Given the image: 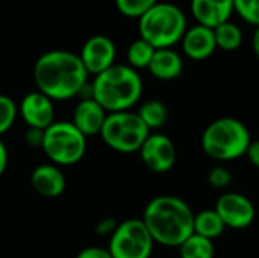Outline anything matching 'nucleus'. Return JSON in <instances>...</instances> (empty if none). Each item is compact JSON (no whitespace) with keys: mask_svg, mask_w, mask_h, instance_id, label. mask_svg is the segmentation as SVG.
<instances>
[{"mask_svg":"<svg viewBox=\"0 0 259 258\" xmlns=\"http://www.w3.org/2000/svg\"><path fill=\"white\" fill-rule=\"evenodd\" d=\"M214 30V38L217 49L226 50V52H234L241 47L243 44V32L240 26H237L234 21H225L219 24Z\"/></svg>","mask_w":259,"mask_h":258,"instance_id":"obj_19","label":"nucleus"},{"mask_svg":"<svg viewBox=\"0 0 259 258\" xmlns=\"http://www.w3.org/2000/svg\"><path fill=\"white\" fill-rule=\"evenodd\" d=\"M181 43L185 56H188L193 61H205L211 58L212 53L217 50L214 30L202 24L188 27Z\"/></svg>","mask_w":259,"mask_h":258,"instance_id":"obj_13","label":"nucleus"},{"mask_svg":"<svg viewBox=\"0 0 259 258\" xmlns=\"http://www.w3.org/2000/svg\"><path fill=\"white\" fill-rule=\"evenodd\" d=\"M155 50L156 49L150 46L147 41H144L143 38L132 41L127 49V65L132 67L134 70L147 68L153 58Z\"/></svg>","mask_w":259,"mask_h":258,"instance_id":"obj_22","label":"nucleus"},{"mask_svg":"<svg viewBox=\"0 0 259 258\" xmlns=\"http://www.w3.org/2000/svg\"><path fill=\"white\" fill-rule=\"evenodd\" d=\"M200 143L209 158L215 161H232L246 155L252 137L249 128L241 120L222 117L206 126Z\"/></svg>","mask_w":259,"mask_h":258,"instance_id":"obj_4","label":"nucleus"},{"mask_svg":"<svg viewBox=\"0 0 259 258\" xmlns=\"http://www.w3.org/2000/svg\"><path fill=\"white\" fill-rule=\"evenodd\" d=\"M141 220L155 243L179 248L193 234L194 213L184 199L173 195H161L146 205Z\"/></svg>","mask_w":259,"mask_h":258,"instance_id":"obj_2","label":"nucleus"},{"mask_svg":"<svg viewBox=\"0 0 259 258\" xmlns=\"http://www.w3.org/2000/svg\"><path fill=\"white\" fill-rule=\"evenodd\" d=\"M184 11L173 3H156L138 18L140 38L155 49H171L187 30Z\"/></svg>","mask_w":259,"mask_h":258,"instance_id":"obj_5","label":"nucleus"},{"mask_svg":"<svg viewBox=\"0 0 259 258\" xmlns=\"http://www.w3.org/2000/svg\"><path fill=\"white\" fill-rule=\"evenodd\" d=\"M55 166H73L87 152V137L71 122H53L44 131L42 148Z\"/></svg>","mask_w":259,"mask_h":258,"instance_id":"obj_7","label":"nucleus"},{"mask_svg":"<svg viewBox=\"0 0 259 258\" xmlns=\"http://www.w3.org/2000/svg\"><path fill=\"white\" fill-rule=\"evenodd\" d=\"M26 143L30 148H42V141H44V131L42 129H36V128H27L26 135H24Z\"/></svg>","mask_w":259,"mask_h":258,"instance_id":"obj_26","label":"nucleus"},{"mask_svg":"<svg viewBox=\"0 0 259 258\" xmlns=\"http://www.w3.org/2000/svg\"><path fill=\"white\" fill-rule=\"evenodd\" d=\"M106 116L108 113L93 97H83L73 111L71 123L85 137H91V135L100 134L102 126L106 120Z\"/></svg>","mask_w":259,"mask_h":258,"instance_id":"obj_15","label":"nucleus"},{"mask_svg":"<svg viewBox=\"0 0 259 258\" xmlns=\"http://www.w3.org/2000/svg\"><path fill=\"white\" fill-rule=\"evenodd\" d=\"M33 81L38 91L52 100H68L79 96L88 84L79 55L68 50H49L33 65Z\"/></svg>","mask_w":259,"mask_h":258,"instance_id":"obj_1","label":"nucleus"},{"mask_svg":"<svg viewBox=\"0 0 259 258\" xmlns=\"http://www.w3.org/2000/svg\"><path fill=\"white\" fill-rule=\"evenodd\" d=\"M208 184L212 189H226L232 184V175L225 166H215L208 172Z\"/></svg>","mask_w":259,"mask_h":258,"instance_id":"obj_25","label":"nucleus"},{"mask_svg":"<svg viewBox=\"0 0 259 258\" xmlns=\"http://www.w3.org/2000/svg\"><path fill=\"white\" fill-rule=\"evenodd\" d=\"M252 47H253L255 56L259 59V26L255 29V32H253V36H252Z\"/></svg>","mask_w":259,"mask_h":258,"instance_id":"obj_32","label":"nucleus"},{"mask_svg":"<svg viewBox=\"0 0 259 258\" xmlns=\"http://www.w3.org/2000/svg\"><path fill=\"white\" fill-rule=\"evenodd\" d=\"M118 227V222L112 217H106L102 219L97 225H96V233L99 236H112V233L115 231V228Z\"/></svg>","mask_w":259,"mask_h":258,"instance_id":"obj_27","label":"nucleus"},{"mask_svg":"<svg viewBox=\"0 0 259 258\" xmlns=\"http://www.w3.org/2000/svg\"><path fill=\"white\" fill-rule=\"evenodd\" d=\"M156 3L158 0H115V8L124 17L140 18Z\"/></svg>","mask_w":259,"mask_h":258,"instance_id":"obj_23","label":"nucleus"},{"mask_svg":"<svg viewBox=\"0 0 259 258\" xmlns=\"http://www.w3.org/2000/svg\"><path fill=\"white\" fill-rule=\"evenodd\" d=\"M144 166L153 173H167L176 164V146L170 137L164 134H149L140 149Z\"/></svg>","mask_w":259,"mask_h":258,"instance_id":"obj_10","label":"nucleus"},{"mask_svg":"<svg viewBox=\"0 0 259 258\" xmlns=\"http://www.w3.org/2000/svg\"><path fill=\"white\" fill-rule=\"evenodd\" d=\"M6 167H8V149L0 138V176L5 173Z\"/></svg>","mask_w":259,"mask_h":258,"instance_id":"obj_31","label":"nucleus"},{"mask_svg":"<svg viewBox=\"0 0 259 258\" xmlns=\"http://www.w3.org/2000/svg\"><path fill=\"white\" fill-rule=\"evenodd\" d=\"M244 21H247L249 24H253V26H259V0H253L247 15L243 18Z\"/></svg>","mask_w":259,"mask_h":258,"instance_id":"obj_30","label":"nucleus"},{"mask_svg":"<svg viewBox=\"0 0 259 258\" xmlns=\"http://www.w3.org/2000/svg\"><path fill=\"white\" fill-rule=\"evenodd\" d=\"M143 94V79L137 70L124 64H114L97 75L91 84V97L109 114L131 111Z\"/></svg>","mask_w":259,"mask_h":258,"instance_id":"obj_3","label":"nucleus"},{"mask_svg":"<svg viewBox=\"0 0 259 258\" xmlns=\"http://www.w3.org/2000/svg\"><path fill=\"white\" fill-rule=\"evenodd\" d=\"M214 210L223 220L225 227L232 230H244L250 227L256 216L253 202L247 196L235 192L222 195L217 199Z\"/></svg>","mask_w":259,"mask_h":258,"instance_id":"obj_9","label":"nucleus"},{"mask_svg":"<svg viewBox=\"0 0 259 258\" xmlns=\"http://www.w3.org/2000/svg\"><path fill=\"white\" fill-rule=\"evenodd\" d=\"M137 114L144 122V125L149 128V131L162 128L167 123V119H168L167 106L161 100H156V99L146 100L140 106Z\"/></svg>","mask_w":259,"mask_h":258,"instance_id":"obj_20","label":"nucleus"},{"mask_svg":"<svg viewBox=\"0 0 259 258\" xmlns=\"http://www.w3.org/2000/svg\"><path fill=\"white\" fill-rule=\"evenodd\" d=\"M150 75L159 81H173L184 71L182 56L171 49H156L147 67Z\"/></svg>","mask_w":259,"mask_h":258,"instance_id":"obj_17","label":"nucleus"},{"mask_svg":"<svg viewBox=\"0 0 259 258\" xmlns=\"http://www.w3.org/2000/svg\"><path fill=\"white\" fill-rule=\"evenodd\" d=\"M18 114L24 120L27 128L46 131L55 122L53 100L41 91L27 93L18 105Z\"/></svg>","mask_w":259,"mask_h":258,"instance_id":"obj_12","label":"nucleus"},{"mask_svg":"<svg viewBox=\"0 0 259 258\" xmlns=\"http://www.w3.org/2000/svg\"><path fill=\"white\" fill-rule=\"evenodd\" d=\"M18 116L17 103L6 94H0V135L6 134Z\"/></svg>","mask_w":259,"mask_h":258,"instance_id":"obj_24","label":"nucleus"},{"mask_svg":"<svg viewBox=\"0 0 259 258\" xmlns=\"http://www.w3.org/2000/svg\"><path fill=\"white\" fill-rule=\"evenodd\" d=\"M30 184L39 196L53 199L64 193L67 181L58 166L41 164L32 170Z\"/></svg>","mask_w":259,"mask_h":258,"instance_id":"obj_16","label":"nucleus"},{"mask_svg":"<svg viewBox=\"0 0 259 258\" xmlns=\"http://www.w3.org/2000/svg\"><path fill=\"white\" fill-rule=\"evenodd\" d=\"M150 131L137 113H109L102 126L100 137L105 144L120 154L140 152Z\"/></svg>","mask_w":259,"mask_h":258,"instance_id":"obj_6","label":"nucleus"},{"mask_svg":"<svg viewBox=\"0 0 259 258\" xmlns=\"http://www.w3.org/2000/svg\"><path fill=\"white\" fill-rule=\"evenodd\" d=\"M115 44L106 35H94L85 41L79 58L88 75H100L115 64Z\"/></svg>","mask_w":259,"mask_h":258,"instance_id":"obj_11","label":"nucleus"},{"mask_svg":"<svg viewBox=\"0 0 259 258\" xmlns=\"http://www.w3.org/2000/svg\"><path fill=\"white\" fill-rule=\"evenodd\" d=\"M246 157L256 169H259V140H252V143L247 148Z\"/></svg>","mask_w":259,"mask_h":258,"instance_id":"obj_29","label":"nucleus"},{"mask_svg":"<svg viewBox=\"0 0 259 258\" xmlns=\"http://www.w3.org/2000/svg\"><path fill=\"white\" fill-rule=\"evenodd\" d=\"M226 227L215 210L208 208L202 210L200 213L194 214V225H193V234H197L200 237H205L208 240H215L225 233Z\"/></svg>","mask_w":259,"mask_h":258,"instance_id":"obj_18","label":"nucleus"},{"mask_svg":"<svg viewBox=\"0 0 259 258\" xmlns=\"http://www.w3.org/2000/svg\"><path fill=\"white\" fill-rule=\"evenodd\" d=\"M181 258H214L215 249L212 240L200 237L197 234H191L181 246Z\"/></svg>","mask_w":259,"mask_h":258,"instance_id":"obj_21","label":"nucleus"},{"mask_svg":"<svg viewBox=\"0 0 259 258\" xmlns=\"http://www.w3.org/2000/svg\"><path fill=\"white\" fill-rule=\"evenodd\" d=\"M153 239L141 219H126L109 237L108 251L112 258H150Z\"/></svg>","mask_w":259,"mask_h":258,"instance_id":"obj_8","label":"nucleus"},{"mask_svg":"<svg viewBox=\"0 0 259 258\" xmlns=\"http://www.w3.org/2000/svg\"><path fill=\"white\" fill-rule=\"evenodd\" d=\"M234 12V0H191V14L197 24L217 27L229 21Z\"/></svg>","mask_w":259,"mask_h":258,"instance_id":"obj_14","label":"nucleus"},{"mask_svg":"<svg viewBox=\"0 0 259 258\" xmlns=\"http://www.w3.org/2000/svg\"><path fill=\"white\" fill-rule=\"evenodd\" d=\"M76 258H112L108 249L99 248V246H90L82 249Z\"/></svg>","mask_w":259,"mask_h":258,"instance_id":"obj_28","label":"nucleus"}]
</instances>
